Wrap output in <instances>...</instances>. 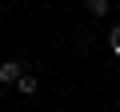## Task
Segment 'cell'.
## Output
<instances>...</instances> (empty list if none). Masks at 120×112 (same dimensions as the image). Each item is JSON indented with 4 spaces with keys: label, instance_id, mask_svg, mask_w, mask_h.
<instances>
[{
    "label": "cell",
    "instance_id": "cell-5",
    "mask_svg": "<svg viewBox=\"0 0 120 112\" xmlns=\"http://www.w3.org/2000/svg\"><path fill=\"white\" fill-rule=\"evenodd\" d=\"M116 108H120V100H116Z\"/></svg>",
    "mask_w": 120,
    "mask_h": 112
},
{
    "label": "cell",
    "instance_id": "cell-1",
    "mask_svg": "<svg viewBox=\"0 0 120 112\" xmlns=\"http://www.w3.org/2000/svg\"><path fill=\"white\" fill-rule=\"evenodd\" d=\"M20 76H24L20 60H0V84H20Z\"/></svg>",
    "mask_w": 120,
    "mask_h": 112
},
{
    "label": "cell",
    "instance_id": "cell-3",
    "mask_svg": "<svg viewBox=\"0 0 120 112\" xmlns=\"http://www.w3.org/2000/svg\"><path fill=\"white\" fill-rule=\"evenodd\" d=\"M36 88H40V80H36L32 72H24V76H20V84H16V92H24V96H32Z\"/></svg>",
    "mask_w": 120,
    "mask_h": 112
},
{
    "label": "cell",
    "instance_id": "cell-2",
    "mask_svg": "<svg viewBox=\"0 0 120 112\" xmlns=\"http://www.w3.org/2000/svg\"><path fill=\"white\" fill-rule=\"evenodd\" d=\"M84 8H88V16H96V20H100V16H108V8H112V4H108V0H84Z\"/></svg>",
    "mask_w": 120,
    "mask_h": 112
},
{
    "label": "cell",
    "instance_id": "cell-4",
    "mask_svg": "<svg viewBox=\"0 0 120 112\" xmlns=\"http://www.w3.org/2000/svg\"><path fill=\"white\" fill-rule=\"evenodd\" d=\"M108 52H112V56H120V24H112V28H108Z\"/></svg>",
    "mask_w": 120,
    "mask_h": 112
}]
</instances>
